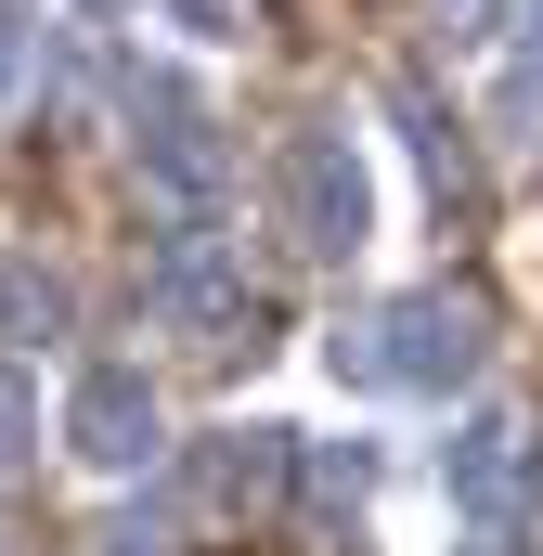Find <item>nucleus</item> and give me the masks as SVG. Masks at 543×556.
I'll return each instance as SVG.
<instances>
[{"instance_id":"f257e3e1","label":"nucleus","mask_w":543,"mask_h":556,"mask_svg":"<svg viewBox=\"0 0 543 556\" xmlns=\"http://www.w3.org/2000/svg\"><path fill=\"white\" fill-rule=\"evenodd\" d=\"M324 376L337 389H402V402H453L492 376V311L453 285H389L363 311L324 324Z\"/></svg>"},{"instance_id":"f03ea898","label":"nucleus","mask_w":543,"mask_h":556,"mask_svg":"<svg viewBox=\"0 0 543 556\" xmlns=\"http://www.w3.org/2000/svg\"><path fill=\"white\" fill-rule=\"evenodd\" d=\"M272 233H285L298 260H363V247H376V168H363L350 117L285 130V155H272Z\"/></svg>"},{"instance_id":"7ed1b4c3","label":"nucleus","mask_w":543,"mask_h":556,"mask_svg":"<svg viewBox=\"0 0 543 556\" xmlns=\"http://www.w3.org/2000/svg\"><path fill=\"white\" fill-rule=\"evenodd\" d=\"M130 168H142V194H168V220H220L233 142H220V117H207L194 78H168V65L130 78Z\"/></svg>"},{"instance_id":"20e7f679","label":"nucleus","mask_w":543,"mask_h":556,"mask_svg":"<svg viewBox=\"0 0 543 556\" xmlns=\"http://www.w3.org/2000/svg\"><path fill=\"white\" fill-rule=\"evenodd\" d=\"M52 440H65L78 466H104V479H142V466L168 453V402H155L142 363H78L65 402H52Z\"/></svg>"},{"instance_id":"39448f33","label":"nucleus","mask_w":543,"mask_h":556,"mask_svg":"<svg viewBox=\"0 0 543 556\" xmlns=\"http://www.w3.org/2000/svg\"><path fill=\"white\" fill-rule=\"evenodd\" d=\"M168 492L181 505H207V518H260L272 492H298V427H194V440H168Z\"/></svg>"},{"instance_id":"423d86ee","label":"nucleus","mask_w":543,"mask_h":556,"mask_svg":"<svg viewBox=\"0 0 543 556\" xmlns=\"http://www.w3.org/2000/svg\"><path fill=\"white\" fill-rule=\"evenodd\" d=\"M518 466H531V427L518 415H466L440 440V492L479 518V531H505V505H518Z\"/></svg>"},{"instance_id":"0eeeda50","label":"nucleus","mask_w":543,"mask_h":556,"mask_svg":"<svg viewBox=\"0 0 543 556\" xmlns=\"http://www.w3.org/2000/svg\"><path fill=\"white\" fill-rule=\"evenodd\" d=\"M52 337H78V285L52 273V260H26V247H0V350L26 363Z\"/></svg>"},{"instance_id":"6e6552de","label":"nucleus","mask_w":543,"mask_h":556,"mask_svg":"<svg viewBox=\"0 0 543 556\" xmlns=\"http://www.w3.org/2000/svg\"><path fill=\"white\" fill-rule=\"evenodd\" d=\"M363 492H376V440H311L298 427V505L337 531V518H363Z\"/></svg>"},{"instance_id":"1a4fd4ad","label":"nucleus","mask_w":543,"mask_h":556,"mask_svg":"<svg viewBox=\"0 0 543 556\" xmlns=\"http://www.w3.org/2000/svg\"><path fill=\"white\" fill-rule=\"evenodd\" d=\"M39 466V363H13L0 350V492Z\"/></svg>"},{"instance_id":"9d476101","label":"nucleus","mask_w":543,"mask_h":556,"mask_svg":"<svg viewBox=\"0 0 543 556\" xmlns=\"http://www.w3.org/2000/svg\"><path fill=\"white\" fill-rule=\"evenodd\" d=\"M389 104H402V130H414V168L453 194V181H466V130L440 117V91H389Z\"/></svg>"},{"instance_id":"9b49d317","label":"nucleus","mask_w":543,"mask_h":556,"mask_svg":"<svg viewBox=\"0 0 543 556\" xmlns=\"http://www.w3.org/2000/svg\"><path fill=\"white\" fill-rule=\"evenodd\" d=\"M168 531H181V492H142V505H117L91 544H104V556H181Z\"/></svg>"},{"instance_id":"f8f14e48","label":"nucleus","mask_w":543,"mask_h":556,"mask_svg":"<svg viewBox=\"0 0 543 556\" xmlns=\"http://www.w3.org/2000/svg\"><path fill=\"white\" fill-rule=\"evenodd\" d=\"M26 52H39V13L0 0V117H13V91H26Z\"/></svg>"},{"instance_id":"ddd939ff","label":"nucleus","mask_w":543,"mask_h":556,"mask_svg":"<svg viewBox=\"0 0 543 556\" xmlns=\"http://www.w3.org/2000/svg\"><path fill=\"white\" fill-rule=\"evenodd\" d=\"M194 13V39H233V0H181Z\"/></svg>"},{"instance_id":"4468645a","label":"nucleus","mask_w":543,"mask_h":556,"mask_svg":"<svg viewBox=\"0 0 543 556\" xmlns=\"http://www.w3.org/2000/svg\"><path fill=\"white\" fill-rule=\"evenodd\" d=\"M453 556H531V544H518V531H466Z\"/></svg>"},{"instance_id":"2eb2a0df","label":"nucleus","mask_w":543,"mask_h":556,"mask_svg":"<svg viewBox=\"0 0 543 556\" xmlns=\"http://www.w3.org/2000/svg\"><path fill=\"white\" fill-rule=\"evenodd\" d=\"M518 39H531V65H543V0H518Z\"/></svg>"},{"instance_id":"dca6fc26","label":"nucleus","mask_w":543,"mask_h":556,"mask_svg":"<svg viewBox=\"0 0 543 556\" xmlns=\"http://www.w3.org/2000/svg\"><path fill=\"white\" fill-rule=\"evenodd\" d=\"M78 13H142V0H78Z\"/></svg>"}]
</instances>
